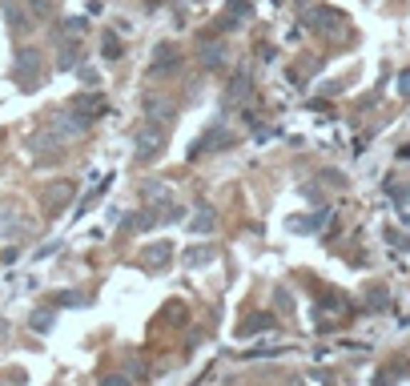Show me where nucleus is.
<instances>
[{
  "label": "nucleus",
  "instance_id": "nucleus-16",
  "mask_svg": "<svg viewBox=\"0 0 410 386\" xmlns=\"http://www.w3.org/2000/svg\"><path fill=\"white\" fill-rule=\"evenodd\" d=\"M306 24H310V29H322V24H338V16H334V12H326V9H318V12H310V16H306Z\"/></svg>",
  "mask_w": 410,
  "mask_h": 386
},
{
  "label": "nucleus",
  "instance_id": "nucleus-11",
  "mask_svg": "<svg viewBox=\"0 0 410 386\" xmlns=\"http://www.w3.org/2000/svg\"><path fill=\"white\" fill-rule=\"evenodd\" d=\"M270 326H274V314H254V318L245 322L237 334H242V338H250V334H262V330H270Z\"/></svg>",
  "mask_w": 410,
  "mask_h": 386
},
{
  "label": "nucleus",
  "instance_id": "nucleus-10",
  "mask_svg": "<svg viewBox=\"0 0 410 386\" xmlns=\"http://www.w3.org/2000/svg\"><path fill=\"white\" fill-rule=\"evenodd\" d=\"M245 16H250V4H245V0H230L225 16L217 21V33H222V29H230V24H237V21H245Z\"/></svg>",
  "mask_w": 410,
  "mask_h": 386
},
{
  "label": "nucleus",
  "instance_id": "nucleus-24",
  "mask_svg": "<svg viewBox=\"0 0 410 386\" xmlns=\"http://www.w3.org/2000/svg\"><path fill=\"white\" fill-rule=\"evenodd\" d=\"M277 310H294V298H289L286 290H277Z\"/></svg>",
  "mask_w": 410,
  "mask_h": 386
},
{
  "label": "nucleus",
  "instance_id": "nucleus-18",
  "mask_svg": "<svg viewBox=\"0 0 410 386\" xmlns=\"http://www.w3.org/2000/svg\"><path fill=\"white\" fill-rule=\"evenodd\" d=\"M85 302H89L85 294H56L53 306H85Z\"/></svg>",
  "mask_w": 410,
  "mask_h": 386
},
{
  "label": "nucleus",
  "instance_id": "nucleus-3",
  "mask_svg": "<svg viewBox=\"0 0 410 386\" xmlns=\"http://www.w3.org/2000/svg\"><path fill=\"white\" fill-rule=\"evenodd\" d=\"M233 141H237V133H233L230 125H213V129L205 133V137H201V141L189 149V153L198 157V153H213V149H230Z\"/></svg>",
  "mask_w": 410,
  "mask_h": 386
},
{
  "label": "nucleus",
  "instance_id": "nucleus-6",
  "mask_svg": "<svg viewBox=\"0 0 410 386\" xmlns=\"http://www.w3.org/2000/svg\"><path fill=\"white\" fill-rule=\"evenodd\" d=\"M29 230H33V225H29V218H24L21 210L9 213V205H4V213H0V233H4V238H24Z\"/></svg>",
  "mask_w": 410,
  "mask_h": 386
},
{
  "label": "nucleus",
  "instance_id": "nucleus-4",
  "mask_svg": "<svg viewBox=\"0 0 410 386\" xmlns=\"http://www.w3.org/2000/svg\"><path fill=\"white\" fill-rule=\"evenodd\" d=\"M178 65H181V53H178V49H173V44H157L149 73H153V77H165V73H178Z\"/></svg>",
  "mask_w": 410,
  "mask_h": 386
},
{
  "label": "nucleus",
  "instance_id": "nucleus-5",
  "mask_svg": "<svg viewBox=\"0 0 410 386\" xmlns=\"http://www.w3.org/2000/svg\"><path fill=\"white\" fill-rule=\"evenodd\" d=\"M105 109H109V105H105L97 93H77V101H73V113H77V117H85V121H97Z\"/></svg>",
  "mask_w": 410,
  "mask_h": 386
},
{
  "label": "nucleus",
  "instance_id": "nucleus-13",
  "mask_svg": "<svg viewBox=\"0 0 410 386\" xmlns=\"http://www.w3.org/2000/svg\"><path fill=\"white\" fill-rule=\"evenodd\" d=\"M9 24L16 29V33H29V29H33V16H29L21 4H9Z\"/></svg>",
  "mask_w": 410,
  "mask_h": 386
},
{
  "label": "nucleus",
  "instance_id": "nucleus-23",
  "mask_svg": "<svg viewBox=\"0 0 410 386\" xmlns=\"http://www.w3.org/2000/svg\"><path fill=\"white\" fill-rule=\"evenodd\" d=\"M399 97H410V68L399 73Z\"/></svg>",
  "mask_w": 410,
  "mask_h": 386
},
{
  "label": "nucleus",
  "instance_id": "nucleus-8",
  "mask_svg": "<svg viewBox=\"0 0 410 386\" xmlns=\"http://www.w3.org/2000/svg\"><path fill=\"white\" fill-rule=\"evenodd\" d=\"M189 230L193 233H213L217 230V210H213V205H198V213H193V221H189Z\"/></svg>",
  "mask_w": 410,
  "mask_h": 386
},
{
  "label": "nucleus",
  "instance_id": "nucleus-20",
  "mask_svg": "<svg viewBox=\"0 0 410 386\" xmlns=\"http://www.w3.org/2000/svg\"><path fill=\"white\" fill-rule=\"evenodd\" d=\"M105 56H113V61L121 56V41L117 36H105Z\"/></svg>",
  "mask_w": 410,
  "mask_h": 386
},
{
  "label": "nucleus",
  "instance_id": "nucleus-7",
  "mask_svg": "<svg viewBox=\"0 0 410 386\" xmlns=\"http://www.w3.org/2000/svg\"><path fill=\"white\" fill-rule=\"evenodd\" d=\"M145 117L157 125H165L178 117V109H173V101H161V97H145Z\"/></svg>",
  "mask_w": 410,
  "mask_h": 386
},
{
  "label": "nucleus",
  "instance_id": "nucleus-14",
  "mask_svg": "<svg viewBox=\"0 0 410 386\" xmlns=\"http://www.w3.org/2000/svg\"><path fill=\"white\" fill-rule=\"evenodd\" d=\"M222 61H225V44L213 41L210 49H201V65L205 68H222Z\"/></svg>",
  "mask_w": 410,
  "mask_h": 386
},
{
  "label": "nucleus",
  "instance_id": "nucleus-22",
  "mask_svg": "<svg viewBox=\"0 0 410 386\" xmlns=\"http://www.w3.org/2000/svg\"><path fill=\"white\" fill-rule=\"evenodd\" d=\"M101 386H129V378H125V375H105V378H101Z\"/></svg>",
  "mask_w": 410,
  "mask_h": 386
},
{
  "label": "nucleus",
  "instance_id": "nucleus-19",
  "mask_svg": "<svg viewBox=\"0 0 410 386\" xmlns=\"http://www.w3.org/2000/svg\"><path fill=\"white\" fill-rule=\"evenodd\" d=\"M24 382V370H4L0 375V386H21Z\"/></svg>",
  "mask_w": 410,
  "mask_h": 386
},
{
  "label": "nucleus",
  "instance_id": "nucleus-21",
  "mask_svg": "<svg viewBox=\"0 0 410 386\" xmlns=\"http://www.w3.org/2000/svg\"><path fill=\"white\" fill-rule=\"evenodd\" d=\"M213 250H189V265H201V262H210Z\"/></svg>",
  "mask_w": 410,
  "mask_h": 386
},
{
  "label": "nucleus",
  "instance_id": "nucleus-1",
  "mask_svg": "<svg viewBox=\"0 0 410 386\" xmlns=\"http://www.w3.org/2000/svg\"><path fill=\"white\" fill-rule=\"evenodd\" d=\"M41 73H45V56H41V49L24 44L21 53H16V61H12V81H16L21 88H36Z\"/></svg>",
  "mask_w": 410,
  "mask_h": 386
},
{
  "label": "nucleus",
  "instance_id": "nucleus-2",
  "mask_svg": "<svg viewBox=\"0 0 410 386\" xmlns=\"http://www.w3.org/2000/svg\"><path fill=\"white\" fill-rule=\"evenodd\" d=\"M165 141H169L165 125L145 121V125H141V133H137V161H153V157H161Z\"/></svg>",
  "mask_w": 410,
  "mask_h": 386
},
{
  "label": "nucleus",
  "instance_id": "nucleus-15",
  "mask_svg": "<svg viewBox=\"0 0 410 386\" xmlns=\"http://www.w3.org/2000/svg\"><path fill=\"white\" fill-rule=\"evenodd\" d=\"M169 254H173V245H149V250H145V258H149V270H161Z\"/></svg>",
  "mask_w": 410,
  "mask_h": 386
},
{
  "label": "nucleus",
  "instance_id": "nucleus-17",
  "mask_svg": "<svg viewBox=\"0 0 410 386\" xmlns=\"http://www.w3.org/2000/svg\"><path fill=\"white\" fill-rule=\"evenodd\" d=\"M53 310H33V330H53Z\"/></svg>",
  "mask_w": 410,
  "mask_h": 386
},
{
  "label": "nucleus",
  "instance_id": "nucleus-12",
  "mask_svg": "<svg viewBox=\"0 0 410 386\" xmlns=\"http://www.w3.org/2000/svg\"><path fill=\"white\" fill-rule=\"evenodd\" d=\"M250 88H254V81H250V73L242 68V73L230 81V97H233V101H245V97H250Z\"/></svg>",
  "mask_w": 410,
  "mask_h": 386
},
{
  "label": "nucleus",
  "instance_id": "nucleus-9",
  "mask_svg": "<svg viewBox=\"0 0 410 386\" xmlns=\"http://www.w3.org/2000/svg\"><path fill=\"white\" fill-rule=\"evenodd\" d=\"M68 198H73V186H53L45 198V213H61L68 205Z\"/></svg>",
  "mask_w": 410,
  "mask_h": 386
}]
</instances>
